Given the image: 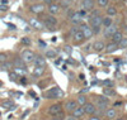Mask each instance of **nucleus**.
I'll use <instances>...</instances> for the list:
<instances>
[{
	"label": "nucleus",
	"mask_w": 127,
	"mask_h": 120,
	"mask_svg": "<svg viewBox=\"0 0 127 120\" xmlns=\"http://www.w3.org/2000/svg\"><path fill=\"white\" fill-rule=\"evenodd\" d=\"M102 20H103V17H100V15H92L90 17V28H92L94 34H97L100 32Z\"/></svg>",
	"instance_id": "obj_1"
},
{
	"label": "nucleus",
	"mask_w": 127,
	"mask_h": 120,
	"mask_svg": "<svg viewBox=\"0 0 127 120\" xmlns=\"http://www.w3.org/2000/svg\"><path fill=\"white\" fill-rule=\"evenodd\" d=\"M45 96L47 97V99H57V97L64 96V92L61 91V89L59 86H55V87H52V89H50L48 91H46Z\"/></svg>",
	"instance_id": "obj_2"
},
{
	"label": "nucleus",
	"mask_w": 127,
	"mask_h": 120,
	"mask_svg": "<svg viewBox=\"0 0 127 120\" xmlns=\"http://www.w3.org/2000/svg\"><path fill=\"white\" fill-rule=\"evenodd\" d=\"M20 58H22V61H23L26 64H28V63L34 62L36 54L32 52V51H29V49H26V51L22 52V56H20Z\"/></svg>",
	"instance_id": "obj_3"
},
{
	"label": "nucleus",
	"mask_w": 127,
	"mask_h": 120,
	"mask_svg": "<svg viewBox=\"0 0 127 120\" xmlns=\"http://www.w3.org/2000/svg\"><path fill=\"white\" fill-rule=\"evenodd\" d=\"M71 34H72V39H74V42L75 43H81L84 39V34H83V32L80 30V28H78V27H75L74 29H71Z\"/></svg>",
	"instance_id": "obj_4"
},
{
	"label": "nucleus",
	"mask_w": 127,
	"mask_h": 120,
	"mask_svg": "<svg viewBox=\"0 0 127 120\" xmlns=\"http://www.w3.org/2000/svg\"><path fill=\"white\" fill-rule=\"evenodd\" d=\"M43 20H45V24L50 28V29H54V27L57 25V18H55L54 15H45L43 17Z\"/></svg>",
	"instance_id": "obj_5"
},
{
	"label": "nucleus",
	"mask_w": 127,
	"mask_h": 120,
	"mask_svg": "<svg viewBox=\"0 0 127 120\" xmlns=\"http://www.w3.org/2000/svg\"><path fill=\"white\" fill-rule=\"evenodd\" d=\"M80 30L83 32L84 38H85V39H89V38H92V37L94 36L93 30H92V28H90V25H88V24L81 23V24H80Z\"/></svg>",
	"instance_id": "obj_6"
},
{
	"label": "nucleus",
	"mask_w": 127,
	"mask_h": 120,
	"mask_svg": "<svg viewBox=\"0 0 127 120\" xmlns=\"http://www.w3.org/2000/svg\"><path fill=\"white\" fill-rule=\"evenodd\" d=\"M64 111V109H62V105L61 104H54V105H51L50 107H48V114L50 115H52V116H56L57 114H60V113H62Z\"/></svg>",
	"instance_id": "obj_7"
},
{
	"label": "nucleus",
	"mask_w": 127,
	"mask_h": 120,
	"mask_svg": "<svg viewBox=\"0 0 127 120\" xmlns=\"http://www.w3.org/2000/svg\"><path fill=\"white\" fill-rule=\"evenodd\" d=\"M83 109H84V113H85L87 115H95L97 114V106H95L93 102H88V104H85L83 106Z\"/></svg>",
	"instance_id": "obj_8"
},
{
	"label": "nucleus",
	"mask_w": 127,
	"mask_h": 120,
	"mask_svg": "<svg viewBox=\"0 0 127 120\" xmlns=\"http://www.w3.org/2000/svg\"><path fill=\"white\" fill-rule=\"evenodd\" d=\"M47 10H48V13H50L51 15H56V14L60 13L61 5L57 4V3H52V4H50V5L47 6Z\"/></svg>",
	"instance_id": "obj_9"
},
{
	"label": "nucleus",
	"mask_w": 127,
	"mask_h": 120,
	"mask_svg": "<svg viewBox=\"0 0 127 120\" xmlns=\"http://www.w3.org/2000/svg\"><path fill=\"white\" fill-rule=\"evenodd\" d=\"M29 10L32 13H34V14H41V13H43V10H45V5L41 4V3H37V4L31 5Z\"/></svg>",
	"instance_id": "obj_10"
},
{
	"label": "nucleus",
	"mask_w": 127,
	"mask_h": 120,
	"mask_svg": "<svg viewBox=\"0 0 127 120\" xmlns=\"http://www.w3.org/2000/svg\"><path fill=\"white\" fill-rule=\"evenodd\" d=\"M81 20H83V18L80 17V14L78 12L72 13V15L70 17V21H71L74 25H80L81 24Z\"/></svg>",
	"instance_id": "obj_11"
},
{
	"label": "nucleus",
	"mask_w": 127,
	"mask_h": 120,
	"mask_svg": "<svg viewBox=\"0 0 127 120\" xmlns=\"http://www.w3.org/2000/svg\"><path fill=\"white\" fill-rule=\"evenodd\" d=\"M81 8L85 10V12H89V10L94 9V0H83L81 3Z\"/></svg>",
	"instance_id": "obj_12"
},
{
	"label": "nucleus",
	"mask_w": 127,
	"mask_h": 120,
	"mask_svg": "<svg viewBox=\"0 0 127 120\" xmlns=\"http://www.w3.org/2000/svg\"><path fill=\"white\" fill-rule=\"evenodd\" d=\"M83 115H85V113H84V109L81 106H78L76 109H74L71 111V116L75 118V119H80Z\"/></svg>",
	"instance_id": "obj_13"
},
{
	"label": "nucleus",
	"mask_w": 127,
	"mask_h": 120,
	"mask_svg": "<svg viewBox=\"0 0 127 120\" xmlns=\"http://www.w3.org/2000/svg\"><path fill=\"white\" fill-rule=\"evenodd\" d=\"M117 32V25H114V24H112L111 27H108V28H105V30H104V36L105 37H111L112 38V36Z\"/></svg>",
	"instance_id": "obj_14"
},
{
	"label": "nucleus",
	"mask_w": 127,
	"mask_h": 120,
	"mask_svg": "<svg viewBox=\"0 0 127 120\" xmlns=\"http://www.w3.org/2000/svg\"><path fill=\"white\" fill-rule=\"evenodd\" d=\"M33 63L36 67H46V58H43L42 56H37Z\"/></svg>",
	"instance_id": "obj_15"
},
{
	"label": "nucleus",
	"mask_w": 127,
	"mask_h": 120,
	"mask_svg": "<svg viewBox=\"0 0 127 120\" xmlns=\"http://www.w3.org/2000/svg\"><path fill=\"white\" fill-rule=\"evenodd\" d=\"M123 39V33L122 32H120V30H117L116 33L112 36V42L113 43H116V44H120V42Z\"/></svg>",
	"instance_id": "obj_16"
},
{
	"label": "nucleus",
	"mask_w": 127,
	"mask_h": 120,
	"mask_svg": "<svg viewBox=\"0 0 127 120\" xmlns=\"http://www.w3.org/2000/svg\"><path fill=\"white\" fill-rule=\"evenodd\" d=\"M104 116L107 118V119H111V120H113V119H116V116H117V111H116V109H107L105 110V113H104Z\"/></svg>",
	"instance_id": "obj_17"
},
{
	"label": "nucleus",
	"mask_w": 127,
	"mask_h": 120,
	"mask_svg": "<svg viewBox=\"0 0 127 120\" xmlns=\"http://www.w3.org/2000/svg\"><path fill=\"white\" fill-rule=\"evenodd\" d=\"M29 24L33 27V28H37V29H43V24L36 18H31L29 19Z\"/></svg>",
	"instance_id": "obj_18"
},
{
	"label": "nucleus",
	"mask_w": 127,
	"mask_h": 120,
	"mask_svg": "<svg viewBox=\"0 0 127 120\" xmlns=\"http://www.w3.org/2000/svg\"><path fill=\"white\" fill-rule=\"evenodd\" d=\"M76 104H78V106L80 105L81 107L84 106V105H85V104H88V97L87 96H84V95H79L78 97H76Z\"/></svg>",
	"instance_id": "obj_19"
},
{
	"label": "nucleus",
	"mask_w": 127,
	"mask_h": 120,
	"mask_svg": "<svg viewBox=\"0 0 127 120\" xmlns=\"http://www.w3.org/2000/svg\"><path fill=\"white\" fill-rule=\"evenodd\" d=\"M76 107H78V104H76L75 100H69L65 104V109H67L69 111H72L74 109H76Z\"/></svg>",
	"instance_id": "obj_20"
},
{
	"label": "nucleus",
	"mask_w": 127,
	"mask_h": 120,
	"mask_svg": "<svg viewBox=\"0 0 127 120\" xmlns=\"http://www.w3.org/2000/svg\"><path fill=\"white\" fill-rule=\"evenodd\" d=\"M93 48H94L95 52H102L105 48V44H104L102 40H98V42H95L94 44H93Z\"/></svg>",
	"instance_id": "obj_21"
},
{
	"label": "nucleus",
	"mask_w": 127,
	"mask_h": 120,
	"mask_svg": "<svg viewBox=\"0 0 127 120\" xmlns=\"http://www.w3.org/2000/svg\"><path fill=\"white\" fill-rule=\"evenodd\" d=\"M118 49V44H116V43H108L107 46H105V52L107 53H113L114 51Z\"/></svg>",
	"instance_id": "obj_22"
},
{
	"label": "nucleus",
	"mask_w": 127,
	"mask_h": 120,
	"mask_svg": "<svg viewBox=\"0 0 127 120\" xmlns=\"http://www.w3.org/2000/svg\"><path fill=\"white\" fill-rule=\"evenodd\" d=\"M14 66L15 68H20V70H26V63L22 61V58H15L14 60Z\"/></svg>",
	"instance_id": "obj_23"
},
{
	"label": "nucleus",
	"mask_w": 127,
	"mask_h": 120,
	"mask_svg": "<svg viewBox=\"0 0 127 120\" xmlns=\"http://www.w3.org/2000/svg\"><path fill=\"white\" fill-rule=\"evenodd\" d=\"M113 24V21H112V18L111 17H104L103 20H102V25H104L105 28H108Z\"/></svg>",
	"instance_id": "obj_24"
},
{
	"label": "nucleus",
	"mask_w": 127,
	"mask_h": 120,
	"mask_svg": "<svg viewBox=\"0 0 127 120\" xmlns=\"http://www.w3.org/2000/svg\"><path fill=\"white\" fill-rule=\"evenodd\" d=\"M97 104H103V105H108L109 104V99L105 96H98L97 97Z\"/></svg>",
	"instance_id": "obj_25"
},
{
	"label": "nucleus",
	"mask_w": 127,
	"mask_h": 120,
	"mask_svg": "<svg viewBox=\"0 0 127 120\" xmlns=\"http://www.w3.org/2000/svg\"><path fill=\"white\" fill-rule=\"evenodd\" d=\"M43 72H45V67H34V70H33V75L36 76V77L42 76Z\"/></svg>",
	"instance_id": "obj_26"
},
{
	"label": "nucleus",
	"mask_w": 127,
	"mask_h": 120,
	"mask_svg": "<svg viewBox=\"0 0 127 120\" xmlns=\"http://www.w3.org/2000/svg\"><path fill=\"white\" fill-rule=\"evenodd\" d=\"M117 14V9L116 6H108L107 8V17H113Z\"/></svg>",
	"instance_id": "obj_27"
},
{
	"label": "nucleus",
	"mask_w": 127,
	"mask_h": 120,
	"mask_svg": "<svg viewBox=\"0 0 127 120\" xmlns=\"http://www.w3.org/2000/svg\"><path fill=\"white\" fill-rule=\"evenodd\" d=\"M13 67H14V64H13L12 62H8V61L1 64V70H8V71H9L10 68H13Z\"/></svg>",
	"instance_id": "obj_28"
},
{
	"label": "nucleus",
	"mask_w": 127,
	"mask_h": 120,
	"mask_svg": "<svg viewBox=\"0 0 127 120\" xmlns=\"http://www.w3.org/2000/svg\"><path fill=\"white\" fill-rule=\"evenodd\" d=\"M56 52L55 51H52V49H47L46 51V58H55L56 57Z\"/></svg>",
	"instance_id": "obj_29"
},
{
	"label": "nucleus",
	"mask_w": 127,
	"mask_h": 120,
	"mask_svg": "<svg viewBox=\"0 0 127 120\" xmlns=\"http://www.w3.org/2000/svg\"><path fill=\"white\" fill-rule=\"evenodd\" d=\"M103 94H104L105 96H114V95H116V92L111 89V87H107V89H104V90H103Z\"/></svg>",
	"instance_id": "obj_30"
},
{
	"label": "nucleus",
	"mask_w": 127,
	"mask_h": 120,
	"mask_svg": "<svg viewBox=\"0 0 127 120\" xmlns=\"http://www.w3.org/2000/svg\"><path fill=\"white\" fill-rule=\"evenodd\" d=\"M8 61V56L5 53H0V64H3Z\"/></svg>",
	"instance_id": "obj_31"
},
{
	"label": "nucleus",
	"mask_w": 127,
	"mask_h": 120,
	"mask_svg": "<svg viewBox=\"0 0 127 120\" xmlns=\"http://www.w3.org/2000/svg\"><path fill=\"white\" fill-rule=\"evenodd\" d=\"M118 48H127V38H123V39L120 42Z\"/></svg>",
	"instance_id": "obj_32"
},
{
	"label": "nucleus",
	"mask_w": 127,
	"mask_h": 120,
	"mask_svg": "<svg viewBox=\"0 0 127 120\" xmlns=\"http://www.w3.org/2000/svg\"><path fill=\"white\" fill-rule=\"evenodd\" d=\"M97 1H98L99 6L104 8V6H108V1H109V0H97Z\"/></svg>",
	"instance_id": "obj_33"
},
{
	"label": "nucleus",
	"mask_w": 127,
	"mask_h": 120,
	"mask_svg": "<svg viewBox=\"0 0 127 120\" xmlns=\"http://www.w3.org/2000/svg\"><path fill=\"white\" fill-rule=\"evenodd\" d=\"M55 119H57V120H64V119H65V113H60V114H57L56 116H55Z\"/></svg>",
	"instance_id": "obj_34"
},
{
	"label": "nucleus",
	"mask_w": 127,
	"mask_h": 120,
	"mask_svg": "<svg viewBox=\"0 0 127 120\" xmlns=\"http://www.w3.org/2000/svg\"><path fill=\"white\" fill-rule=\"evenodd\" d=\"M9 77H10V80H13V81H14V80H17V79L19 77V76H18L15 72H10V73H9Z\"/></svg>",
	"instance_id": "obj_35"
},
{
	"label": "nucleus",
	"mask_w": 127,
	"mask_h": 120,
	"mask_svg": "<svg viewBox=\"0 0 127 120\" xmlns=\"http://www.w3.org/2000/svg\"><path fill=\"white\" fill-rule=\"evenodd\" d=\"M22 43H23V44H31V39L24 37V38H22Z\"/></svg>",
	"instance_id": "obj_36"
},
{
	"label": "nucleus",
	"mask_w": 127,
	"mask_h": 120,
	"mask_svg": "<svg viewBox=\"0 0 127 120\" xmlns=\"http://www.w3.org/2000/svg\"><path fill=\"white\" fill-rule=\"evenodd\" d=\"M88 120H102V119H100V116H98V115H92Z\"/></svg>",
	"instance_id": "obj_37"
},
{
	"label": "nucleus",
	"mask_w": 127,
	"mask_h": 120,
	"mask_svg": "<svg viewBox=\"0 0 127 120\" xmlns=\"http://www.w3.org/2000/svg\"><path fill=\"white\" fill-rule=\"evenodd\" d=\"M79 14H80V17L81 18H84V17H85L87 15V12H85V10H84V9H81V10H79V12H78Z\"/></svg>",
	"instance_id": "obj_38"
},
{
	"label": "nucleus",
	"mask_w": 127,
	"mask_h": 120,
	"mask_svg": "<svg viewBox=\"0 0 127 120\" xmlns=\"http://www.w3.org/2000/svg\"><path fill=\"white\" fill-rule=\"evenodd\" d=\"M43 3H45V4H47V6H48L50 4H52L54 1H52V0H43Z\"/></svg>",
	"instance_id": "obj_39"
},
{
	"label": "nucleus",
	"mask_w": 127,
	"mask_h": 120,
	"mask_svg": "<svg viewBox=\"0 0 127 120\" xmlns=\"http://www.w3.org/2000/svg\"><path fill=\"white\" fill-rule=\"evenodd\" d=\"M66 120H78V119H75V118H72V116H67V119Z\"/></svg>",
	"instance_id": "obj_40"
},
{
	"label": "nucleus",
	"mask_w": 127,
	"mask_h": 120,
	"mask_svg": "<svg viewBox=\"0 0 127 120\" xmlns=\"http://www.w3.org/2000/svg\"><path fill=\"white\" fill-rule=\"evenodd\" d=\"M113 120H125V119H123V118H118V119L116 118V119H113Z\"/></svg>",
	"instance_id": "obj_41"
},
{
	"label": "nucleus",
	"mask_w": 127,
	"mask_h": 120,
	"mask_svg": "<svg viewBox=\"0 0 127 120\" xmlns=\"http://www.w3.org/2000/svg\"><path fill=\"white\" fill-rule=\"evenodd\" d=\"M125 32H126V33H127V25L125 27Z\"/></svg>",
	"instance_id": "obj_42"
},
{
	"label": "nucleus",
	"mask_w": 127,
	"mask_h": 120,
	"mask_svg": "<svg viewBox=\"0 0 127 120\" xmlns=\"http://www.w3.org/2000/svg\"><path fill=\"white\" fill-rule=\"evenodd\" d=\"M52 120H57V119H55V118H54V119H52Z\"/></svg>",
	"instance_id": "obj_43"
},
{
	"label": "nucleus",
	"mask_w": 127,
	"mask_h": 120,
	"mask_svg": "<svg viewBox=\"0 0 127 120\" xmlns=\"http://www.w3.org/2000/svg\"><path fill=\"white\" fill-rule=\"evenodd\" d=\"M52 1H54V0H52Z\"/></svg>",
	"instance_id": "obj_44"
},
{
	"label": "nucleus",
	"mask_w": 127,
	"mask_h": 120,
	"mask_svg": "<svg viewBox=\"0 0 127 120\" xmlns=\"http://www.w3.org/2000/svg\"><path fill=\"white\" fill-rule=\"evenodd\" d=\"M116 1H117V0H116Z\"/></svg>",
	"instance_id": "obj_45"
}]
</instances>
